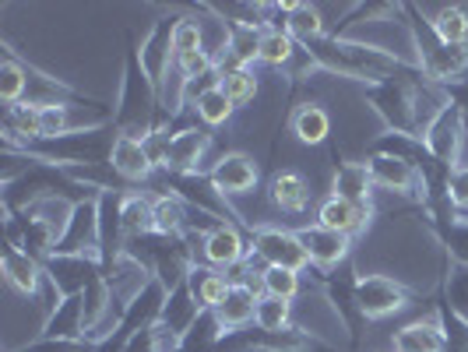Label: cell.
Returning a JSON list of instances; mask_svg holds the SVG:
<instances>
[{"mask_svg":"<svg viewBox=\"0 0 468 352\" xmlns=\"http://www.w3.org/2000/svg\"><path fill=\"white\" fill-rule=\"evenodd\" d=\"M444 310L468 325V264H451L444 282Z\"/></svg>","mask_w":468,"mask_h":352,"instance_id":"d6a6232c","label":"cell"},{"mask_svg":"<svg viewBox=\"0 0 468 352\" xmlns=\"http://www.w3.org/2000/svg\"><path fill=\"white\" fill-rule=\"evenodd\" d=\"M0 272H4V282H7L15 293H22V296H36L43 279H47L43 264L36 258H28L22 247H15V243L4 247V254H0Z\"/></svg>","mask_w":468,"mask_h":352,"instance_id":"d6986e66","label":"cell"},{"mask_svg":"<svg viewBox=\"0 0 468 352\" xmlns=\"http://www.w3.org/2000/svg\"><path fill=\"white\" fill-rule=\"evenodd\" d=\"M367 99L391 127V134H405L416 141H422L430 123L441 117V110L447 106V92H437L433 85H426L420 78H388V81L374 85Z\"/></svg>","mask_w":468,"mask_h":352,"instance_id":"6da1fadb","label":"cell"},{"mask_svg":"<svg viewBox=\"0 0 468 352\" xmlns=\"http://www.w3.org/2000/svg\"><path fill=\"white\" fill-rule=\"evenodd\" d=\"M261 289H264V296H279V300H296L300 296V289H303V282H300V272H289V268H264V275H261Z\"/></svg>","mask_w":468,"mask_h":352,"instance_id":"8d00e7d4","label":"cell"},{"mask_svg":"<svg viewBox=\"0 0 468 352\" xmlns=\"http://www.w3.org/2000/svg\"><path fill=\"white\" fill-rule=\"evenodd\" d=\"M211 152V134L208 127H184L176 131L169 148H165L163 169L169 176H190V173H201V163L208 159Z\"/></svg>","mask_w":468,"mask_h":352,"instance_id":"9c48e42d","label":"cell"},{"mask_svg":"<svg viewBox=\"0 0 468 352\" xmlns=\"http://www.w3.org/2000/svg\"><path fill=\"white\" fill-rule=\"evenodd\" d=\"M120 226L127 243L155 236V197L148 194H123L120 197Z\"/></svg>","mask_w":468,"mask_h":352,"instance_id":"44dd1931","label":"cell"},{"mask_svg":"<svg viewBox=\"0 0 468 352\" xmlns=\"http://www.w3.org/2000/svg\"><path fill=\"white\" fill-rule=\"evenodd\" d=\"M254 325L261 331H289L292 328V304L279 300V296H261Z\"/></svg>","mask_w":468,"mask_h":352,"instance_id":"d590c367","label":"cell"},{"mask_svg":"<svg viewBox=\"0 0 468 352\" xmlns=\"http://www.w3.org/2000/svg\"><path fill=\"white\" fill-rule=\"evenodd\" d=\"M356 293V310L367 317V321H380V317H391L409 306V293L405 285H399L395 279H384V275H363L352 285Z\"/></svg>","mask_w":468,"mask_h":352,"instance_id":"52a82bcc","label":"cell"},{"mask_svg":"<svg viewBox=\"0 0 468 352\" xmlns=\"http://www.w3.org/2000/svg\"><path fill=\"white\" fill-rule=\"evenodd\" d=\"M367 169H370L374 187H384V190H391V194H405V197L422 201V197H426V190H430L426 176L420 173V165L409 163V159H401V155L374 152V155L367 159Z\"/></svg>","mask_w":468,"mask_h":352,"instance_id":"277c9868","label":"cell"},{"mask_svg":"<svg viewBox=\"0 0 468 352\" xmlns=\"http://www.w3.org/2000/svg\"><path fill=\"white\" fill-rule=\"evenodd\" d=\"M218 89L229 95V102L239 110V106L254 102V95H258V74L250 68H218Z\"/></svg>","mask_w":468,"mask_h":352,"instance_id":"1f68e13d","label":"cell"},{"mask_svg":"<svg viewBox=\"0 0 468 352\" xmlns=\"http://www.w3.org/2000/svg\"><path fill=\"white\" fill-rule=\"evenodd\" d=\"M25 352H95L92 342H68V338H43L36 346H25Z\"/></svg>","mask_w":468,"mask_h":352,"instance_id":"ab89813d","label":"cell"},{"mask_svg":"<svg viewBox=\"0 0 468 352\" xmlns=\"http://www.w3.org/2000/svg\"><path fill=\"white\" fill-rule=\"evenodd\" d=\"M300 240H303L306 254H310V264L321 268V272H328V268H335V264H342L352 251V236L331 233V229H324V226H306V229H300Z\"/></svg>","mask_w":468,"mask_h":352,"instance_id":"e0dca14e","label":"cell"},{"mask_svg":"<svg viewBox=\"0 0 468 352\" xmlns=\"http://www.w3.org/2000/svg\"><path fill=\"white\" fill-rule=\"evenodd\" d=\"M25 95H28V68H22L15 57H7L0 64V99L7 106H18L25 102Z\"/></svg>","mask_w":468,"mask_h":352,"instance_id":"e575fe53","label":"cell"},{"mask_svg":"<svg viewBox=\"0 0 468 352\" xmlns=\"http://www.w3.org/2000/svg\"><path fill=\"white\" fill-rule=\"evenodd\" d=\"M218 352H321L317 342L300 328L289 331H233L222 338Z\"/></svg>","mask_w":468,"mask_h":352,"instance_id":"8992f818","label":"cell"},{"mask_svg":"<svg viewBox=\"0 0 468 352\" xmlns=\"http://www.w3.org/2000/svg\"><path fill=\"white\" fill-rule=\"evenodd\" d=\"M441 226V240H444L447 254L454 258V264H468V215L465 211H441L437 215Z\"/></svg>","mask_w":468,"mask_h":352,"instance_id":"4dcf8cb0","label":"cell"},{"mask_svg":"<svg viewBox=\"0 0 468 352\" xmlns=\"http://www.w3.org/2000/svg\"><path fill=\"white\" fill-rule=\"evenodd\" d=\"M258 300H261L258 289L233 282V289L226 293V300L215 306L211 314H215V321L222 325L226 335H233V331H243L254 317H258Z\"/></svg>","mask_w":468,"mask_h":352,"instance_id":"ffe728a7","label":"cell"},{"mask_svg":"<svg viewBox=\"0 0 468 352\" xmlns=\"http://www.w3.org/2000/svg\"><path fill=\"white\" fill-rule=\"evenodd\" d=\"M47 282L53 285V293L64 296H85V289L95 279H102V261L99 258H78V254H53L43 264Z\"/></svg>","mask_w":468,"mask_h":352,"instance_id":"ba28073f","label":"cell"},{"mask_svg":"<svg viewBox=\"0 0 468 352\" xmlns=\"http://www.w3.org/2000/svg\"><path fill=\"white\" fill-rule=\"evenodd\" d=\"M444 197L454 211H468V163L444 173Z\"/></svg>","mask_w":468,"mask_h":352,"instance_id":"f35d334b","label":"cell"},{"mask_svg":"<svg viewBox=\"0 0 468 352\" xmlns=\"http://www.w3.org/2000/svg\"><path fill=\"white\" fill-rule=\"evenodd\" d=\"M391 352H447V328L444 317H420L412 325H405L401 331H395L391 338Z\"/></svg>","mask_w":468,"mask_h":352,"instance_id":"9a60e30c","label":"cell"},{"mask_svg":"<svg viewBox=\"0 0 468 352\" xmlns=\"http://www.w3.org/2000/svg\"><path fill=\"white\" fill-rule=\"evenodd\" d=\"M292 134L303 141V144H324L331 134V117L317 102H303L292 113Z\"/></svg>","mask_w":468,"mask_h":352,"instance_id":"f1b7e54d","label":"cell"},{"mask_svg":"<svg viewBox=\"0 0 468 352\" xmlns=\"http://www.w3.org/2000/svg\"><path fill=\"white\" fill-rule=\"evenodd\" d=\"M201 304L194 300V293H190V285H180V289H173L169 296H165V306H163V317H159V325L169 328L176 338H187L190 328L201 321Z\"/></svg>","mask_w":468,"mask_h":352,"instance_id":"7402d4cb","label":"cell"},{"mask_svg":"<svg viewBox=\"0 0 468 352\" xmlns=\"http://www.w3.org/2000/svg\"><path fill=\"white\" fill-rule=\"evenodd\" d=\"M194 110H197V117L205 127H222V123H229L236 113V106L229 102V95L218 89V81L215 85H205L197 99H194Z\"/></svg>","mask_w":468,"mask_h":352,"instance_id":"f546056e","label":"cell"},{"mask_svg":"<svg viewBox=\"0 0 468 352\" xmlns=\"http://www.w3.org/2000/svg\"><path fill=\"white\" fill-rule=\"evenodd\" d=\"M43 338H68V342H89V325H85V296H64L49 310Z\"/></svg>","mask_w":468,"mask_h":352,"instance_id":"ac0fdd59","label":"cell"},{"mask_svg":"<svg viewBox=\"0 0 468 352\" xmlns=\"http://www.w3.org/2000/svg\"><path fill=\"white\" fill-rule=\"evenodd\" d=\"M247 240L239 236L236 226L229 222H218L208 236H201V254L208 261L211 268H218V272H226V268H239L243 261H247Z\"/></svg>","mask_w":468,"mask_h":352,"instance_id":"5bb4252c","label":"cell"},{"mask_svg":"<svg viewBox=\"0 0 468 352\" xmlns=\"http://www.w3.org/2000/svg\"><path fill=\"white\" fill-rule=\"evenodd\" d=\"M285 32L296 43L314 47V43L324 39V18H321V11L314 4H289V11H285Z\"/></svg>","mask_w":468,"mask_h":352,"instance_id":"4316f807","label":"cell"},{"mask_svg":"<svg viewBox=\"0 0 468 352\" xmlns=\"http://www.w3.org/2000/svg\"><path fill=\"white\" fill-rule=\"evenodd\" d=\"M208 176H211V184H215L218 194H226V197H239V194H250V190L258 187L261 169L250 155H243V152H229V155H222L218 163L211 165Z\"/></svg>","mask_w":468,"mask_h":352,"instance_id":"7c38bea8","label":"cell"},{"mask_svg":"<svg viewBox=\"0 0 468 352\" xmlns=\"http://www.w3.org/2000/svg\"><path fill=\"white\" fill-rule=\"evenodd\" d=\"M190 293H194V300L201 304V310H215V306L226 300V293L233 289V279L226 275V272H218V268H194L190 272Z\"/></svg>","mask_w":468,"mask_h":352,"instance_id":"d4e9b609","label":"cell"},{"mask_svg":"<svg viewBox=\"0 0 468 352\" xmlns=\"http://www.w3.org/2000/svg\"><path fill=\"white\" fill-rule=\"evenodd\" d=\"M169 190L184 201V205H194L197 211H205L211 219H239L229 205H226V194H218L211 176L205 173H190V176H169Z\"/></svg>","mask_w":468,"mask_h":352,"instance_id":"8fae6325","label":"cell"},{"mask_svg":"<svg viewBox=\"0 0 468 352\" xmlns=\"http://www.w3.org/2000/svg\"><path fill=\"white\" fill-rule=\"evenodd\" d=\"M296 39L285 32V28H268L264 36H261V64H268V68H285L289 60H292V53H296Z\"/></svg>","mask_w":468,"mask_h":352,"instance_id":"836d02e7","label":"cell"},{"mask_svg":"<svg viewBox=\"0 0 468 352\" xmlns=\"http://www.w3.org/2000/svg\"><path fill=\"white\" fill-rule=\"evenodd\" d=\"M465 138H468V120L458 106L447 102L441 110V117L430 123V131L422 134V144L430 152V159L444 169H454L462 165V152H465Z\"/></svg>","mask_w":468,"mask_h":352,"instance_id":"7a4b0ae2","label":"cell"},{"mask_svg":"<svg viewBox=\"0 0 468 352\" xmlns=\"http://www.w3.org/2000/svg\"><path fill=\"white\" fill-rule=\"evenodd\" d=\"M254 254L271 268H289V272H300V275L310 268V254H306L300 233L279 229V226H258L254 229Z\"/></svg>","mask_w":468,"mask_h":352,"instance_id":"5b68a950","label":"cell"},{"mask_svg":"<svg viewBox=\"0 0 468 352\" xmlns=\"http://www.w3.org/2000/svg\"><path fill=\"white\" fill-rule=\"evenodd\" d=\"M173 22L176 18H163V22L152 28V36L144 39V47L138 49V60L144 74L152 78V85L163 92L169 70L176 68V53H173Z\"/></svg>","mask_w":468,"mask_h":352,"instance_id":"30bf717a","label":"cell"},{"mask_svg":"<svg viewBox=\"0 0 468 352\" xmlns=\"http://www.w3.org/2000/svg\"><path fill=\"white\" fill-rule=\"evenodd\" d=\"M57 254H78V258L102 261V222H99V197H85L74 205L68 233L60 236Z\"/></svg>","mask_w":468,"mask_h":352,"instance_id":"3957f363","label":"cell"},{"mask_svg":"<svg viewBox=\"0 0 468 352\" xmlns=\"http://www.w3.org/2000/svg\"><path fill=\"white\" fill-rule=\"evenodd\" d=\"M433 36L444 43V47H468V11L462 4H444L433 11L430 18Z\"/></svg>","mask_w":468,"mask_h":352,"instance_id":"83f0119b","label":"cell"},{"mask_svg":"<svg viewBox=\"0 0 468 352\" xmlns=\"http://www.w3.org/2000/svg\"><path fill=\"white\" fill-rule=\"evenodd\" d=\"M331 194H335V197H346V201H356V205L374 201V180H370L367 163L338 165V169H335V180H331Z\"/></svg>","mask_w":468,"mask_h":352,"instance_id":"603a6c76","label":"cell"},{"mask_svg":"<svg viewBox=\"0 0 468 352\" xmlns=\"http://www.w3.org/2000/svg\"><path fill=\"white\" fill-rule=\"evenodd\" d=\"M110 169L117 173L123 184H144V180H152V173H155L159 165L148 155L144 141L117 134L113 148H110Z\"/></svg>","mask_w":468,"mask_h":352,"instance_id":"4fadbf2b","label":"cell"},{"mask_svg":"<svg viewBox=\"0 0 468 352\" xmlns=\"http://www.w3.org/2000/svg\"><path fill=\"white\" fill-rule=\"evenodd\" d=\"M268 197H271L275 208L289 211V215H300V211H306V205H310V187H306V180L300 173L285 169V173H275V176H271Z\"/></svg>","mask_w":468,"mask_h":352,"instance_id":"cb8c5ba5","label":"cell"},{"mask_svg":"<svg viewBox=\"0 0 468 352\" xmlns=\"http://www.w3.org/2000/svg\"><path fill=\"white\" fill-rule=\"evenodd\" d=\"M187 222H190L187 205H184L173 190L155 194V236H163V240L187 236Z\"/></svg>","mask_w":468,"mask_h":352,"instance_id":"484cf974","label":"cell"},{"mask_svg":"<svg viewBox=\"0 0 468 352\" xmlns=\"http://www.w3.org/2000/svg\"><path fill=\"white\" fill-rule=\"evenodd\" d=\"M370 219H374V201L356 205V201H346V197H335V194H331L328 201L317 208V226H324L331 233L352 236V233H359V229H367Z\"/></svg>","mask_w":468,"mask_h":352,"instance_id":"2e32d148","label":"cell"},{"mask_svg":"<svg viewBox=\"0 0 468 352\" xmlns=\"http://www.w3.org/2000/svg\"><path fill=\"white\" fill-rule=\"evenodd\" d=\"M194 49H205L201 22L190 18V15H180V18L173 22V53L184 57V53H194Z\"/></svg>","mask_w":468,"mask_h":352,"instance_id":"74e56055","label":"cell"}]
</instances>
